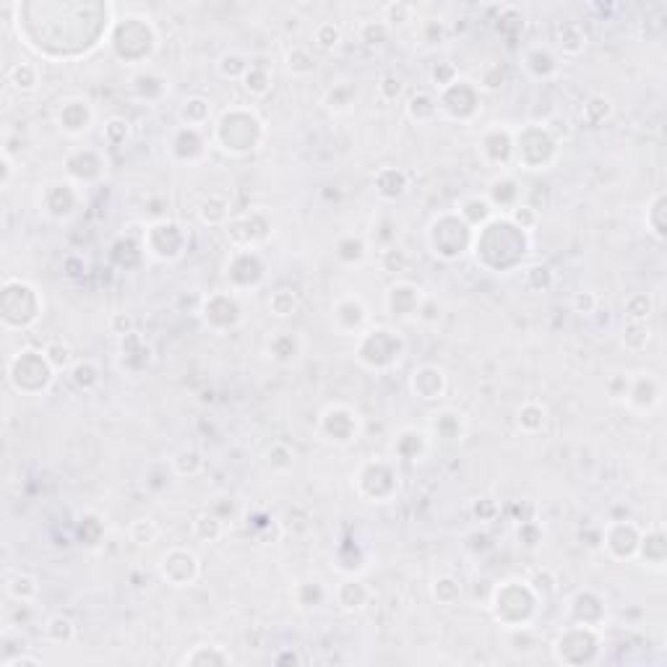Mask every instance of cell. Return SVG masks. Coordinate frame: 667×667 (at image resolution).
<instances>
[{
    "instance_id": "1",
    "label": "cell",
    "mask_w": 667,
    "mask_h": 667,
    "mask_svg": "<svg viewBox=\"0 0 667 667\" xmlns=\"http://www.w3.org/2000/svg\"><path fill=\"white\" fill-rule=\"evenodd\" d=\"M261 136H264V123L250 110L224 112L216 128V141L222 143L224 152L232 154H248L258 149Z\"/></svg>"
},
{
    "instance_id": "2",
    "label": "cell",
    "mask_w": 667,
    "mask_h": 667,
    "mask_svg": "<svg viewBox=\"0 0 667 667\" xmlns=\"http://www.w3.org/2000/svg\"><path fill=\"white\" fill-rule=\"evenodd\" d=\"M401 352H404V342L396 331L391 329H370L365 331L360 339V360L370 368H389V365L399 363Z\"/></svg>"
},
{
    "instance_id": "3",
    "label": "cell",
    "mask_w": 667,
    "mask_h": 667,
    "mask_svg": "<svg viewBox=\"0 0 667 667\" xmlns=\"http://www.w3.org/2000/svg\"><path fill=\"white\" fill-rule=\"evenodd\" d=\"M514 149L519 152V162H522L526 169H545L555 160L558 141L552 138L550 131L529 128V131H524V136L516 138Z\"/></svg>"
},
{
    "instance_id": "4",
    "label": "cell",
    "mask_w": 667,
    "mask_h": 667,
    "mask_svg": "<svg viewBox=\"0 0 667 667\" xmlns=\"http://www.w3.org/2000/svg\"><path fill=\"white\" fill-rule=\"evenodd\" d=\"M320 427L323 433L329 436V441H337V443H349V441H357V415L347 407H329V410L320 415Z\"/></svg>"
},
{
    "instance_id": "5",
    "label": "cell",
    "mask_w": 667,
    "mask_h": 667,
    "mask_svg": "<svg viewBox=\"0 0 667 667\" xmlns=\"http://www.w3.org/2000/svg\"><path fill=\"white\" fill-rule=\"evenodd\" d=\"M162 576L167 578L172 587H188L198 576V561L193 552L188 550H169L162 558Z\"/></svg>"
},
{
    "instance_id": "6",
    "label": "cell",
    "mask_w": 667,
    "mask_h": 667,
    "mask_svg": "<svg viewBox=\"0 0 667 667\" xmlns=\"http://www.w3.org/2000/svg\"><path fill=\"white\" fill-rule=\"evenodd\" d=\"M641 534L631 522H613L605 532V548L613 558H633Z\"/></svg>"
},
{
    "instance_id": "7",
    "label": "cell",
    "mask_w": 667,
    "mask_h": 667,
    "mask_svg": "<svg viewBox=\"0 0 667 667\" xmlns=\"http://www.w3.org/2000/svg\"><path fill=\"white\" fill-rule=\"evenodd\" d=\"M422 305V294H420V287L415 285H394L389 290V311L394 316H412V313L420 311Z\"/></svg>"
},
{
    "instance_id": "8",
    "label": "cell",
    "mask_w": 667,
    "mask_h": 667,
    "mask_svg": "<svg viewBox=\"0 0 667 667\" xmlns=\"http://www.w3.org/2000/svg\"><path fill=\"white\" fill-rule=\"evenodd\" d=\"M412 389L422 396V399H438L446 389V378L441 368H420L412 375Z\"/></svg>"
},
{
    "instance_id": "9",
    "label": "cell",
    "mask_w": 667,
    "mask_h": 667,
    "mask_svg": "<svg viewBox=\"0 0 667 667\" xmlns=\"http://www.w3.org/2000/svg\"><path fill=\"white\" fill-rule=\"evenodd\" d=\"M60 123H63V128L71 131V134L86 131L91 123L89 102H84V99H73V102H68V105L60 110Z\"/></svg>"
},
{
    "instance_id": "10",
    "label": "cell",
    "mask_w": 667,
    "mask_h": 667,
    "mask_svg": "<svg viewBox=\"0 0 667 667\" xmlns=\"http://www.w3.org/2000/svg\"><path fill=\"white\" fill-rule=\"evenodd\" d=\"M659 394H662V389H659V381L654 378V375H649V381H647V391H644V386H641V378L636 383H633L631 389H626V399H628V404L631 407H639V410H654L659 404Z\"/></svg>"
},
{
    "instance_id": "11",
    "label": "cell",
    "mask_w": 667,
    "mask_h": 667,
    "mask_svg": "<svg viewBox=\"0 0 667 667\" xmlns=\"http://www.w3.org/2000/svg\"><path fill=\"white\" fill-rule=\"evenodd\" d=\"M636 552H641V558L647 561V566L649 569H662L665 566V534L659 532H652V534H644L639 540V550Z\"/></svg>"
},
{
    "instance_id": "12",
    "label": "cell",
    "mask_w": 667,
    "mask_h": 667,
    "mask_svg": "<svg viewBox=\"0 0 667 667\" xmlns=\"http://www.w3.org/2000/svg\"><path fill=\"white\" fill-rule=\"evenodd\" d=\"M482 154L493 162H508V157L514 154V138L506 131H490L482 141Z\"/></svg>"
},
{
    "instance_id": "13",
    "label": "cell",
    "mask_w": 667,
    "mask_h": 667,
    "mask_svg": "<svg viewBox=\"0 0 667 667\" xmlns=\"http://www.w3.org/2000/svg\"><path fill=\"white\" fill-rule=\"evenodd\" d=\"M558 45L566 50L569 55H576L587 47V32L581 24L576 21H569V24H561L558 27Z\"/></svg>"
},
{
    "instance_id": "14",
    "label": "cell",
    "mask_w": 667,
    "mask_h": 667,
    "mask_svg": "<svg viewBox=\"0 0 667 667\" xmlns=\"http://www.w3.org/2000/svg\"><path fill=\"white\" fill-rule=\"evenodd\" d=\"M433 425H436L438 438L443 441H456V438L464 436V427H462V415L456 412H441V415H433Z\"/></svg>"
},
{
    "instance_id": "15",
    "label": "cell",
    "mask_w": 667,
    "mask_h": 667,
    "mask_svg": "<svg viewBox=\"0 0 667 667\" xmlns=\"http://www.w3.org/2000/svg\"><path fill=\"white\" fill-rule=\"evenodd\" d=\"M626 318L631 320V323H647V318L652 316V311H654V305H652V297L644 292H636L631 294L628 300H626Z\"/></svg>"
},
{
    "instance_id": "16",
    "label": "cell",
    "mask_w": 667,
    "mask_h": 667,
    "mask_svg": "<svg viewBox=\"0 0 667 667\" xmlns=\"http://www.w3.org/2000/svg\"><path fill=\"white\" fill-rule=\"evenodd\" d=\"M647 227L657 240H665V193L659 190L647 209Z\"/></svg>"
},
{
    "instance_id": "17",
    "label": "cell",
    "mask_w": 667,
    "mask_h": 667,
    "mask_svg": "<svg viewBox=\"0 0 667 667\" xmlns=\"http://www.w3.org/2000/svg\"><path fill=\"white\" fill-rule=\"evenodd\" d=\"M649 339H652V331L647 323H631V320H628V326L623 331V344H626V349L641 352V349L649 344Z\"/></svg>"
},
{
    "instance_id": "18",
    "label": "cell",
    "mask_w": 667,
    "mask_h": 667,
    "mask_svg": "<svg viewBox=\"0 0 667 667\" xmlns=\"http://www.w3.org/2000/svg\"><path fill=\"white\" fill-rule=\"evenodd\" d=\"M268 349H271V355H274L276 360L287 363V360H292V357L297 355V339H294L290 331H279L274 337V342L268 344Z\"/></svg>"
},
{
    "instance_id": "19",
    "label": "cell",
    "mask_w": 667,
    "mask_h": 667,
    "mask_svg": "<svg viewBox=\"0 0 667 667\" xmlns=\"http://www.w3.org/2000/svg\"><path fill=\"white\" fill-rule=\"evenodd\" d=\"M412 13H415V8L410 3H391V6L383 8V24L389 29H399L407 21H412Z\"/></svg>"
},
{
    "instance_id": "20",
    "label": "cell",
    "mask_w": 667,
    "mask_h": 667,
    "mask_svg": "<svg viewBox=\"0 0 667 667\" xmlns=\"http://www.w3.org/2000/svg\"><path fill=\"white\" fill-rule=\"evenodd\" d=\"M268 308H271L274 316L285 318V316H290V313L297 308V297H294L292 290H276V292L268 297Z\"/></svg>"
},
{
    "instance_id": "21",
    "label": "cell",
    "mask_w": 667,
    "mask_h": 667,
    "mask_svg": "<svg viewBox=\"0 0 667 667\" xmlns=\"http://www.w3.org/2000/svg\"><path fill=\"white\" fill-rule=\"evenodd\" d=\"M183 117L188 120V128H198L209 120V102L201 97H193L190 102H186V110H183Z\"/></svg>"
},
{
    "instance_id": "22",
    "label": "cell",
    "mask_w": 667,
    "mask_h": 667,
    "mask_svg": "<svg viewBox=\"0 0 667 667\" xmlns=\"http://www.w3.org/2000/svg\"><path fill=\"white\" fill-rule=\"evenodd\" d=\"M242 81H245V89H248L250 94H256V97H264L268 91V86H271L268 73L264 71V68H258V65H250L248 73L242 76Z\"/></svg>"
},
{
    "instance_id": "23",
    "label": "cell",
    "mask_w": 667,
    "mask_h": 667,
    "mask_svg": "<svg viewBox=\"0 0 667 667\" xmlns=\"http://www.w3.org/2000/svg\"><path fill=\"white\" fill-rule=\"evenodd\" d=\"M545 425V410L540 404H526L524 410L519 412V427L526 433H537Z\"/></svg>"
},
{
    "instance_id": "24",
    "label": "cell",
    "mask_w": 667,
    "mask_h": 667,
    "mask_svg": "<svg viewBox=\"0 0 667 667\" xmlns=\"http://www.w3.org/2000/svg\"><path fill=\"white\" fill-rule=\"evenodd\" d=\"M196 534L201 537V540H209V543H214L219 534H222V519L214 514H201L196 516Z\"/></svg>"
},
{
    "instance_id": "25",
    "label": "cell",
    "mask_w": 667,
    "mask_h": 667,
    "mask_svg": "<svg viewBox=\"0 0 667 667\" xmlns=\"http://www.w3.org/2000/svg\"><path fill=\"white\" fill-rule=\"evenodd\" d=\"M287 68L297 73V76H303V73H311L316 68V60H313L305 47H292L290 55H287Z\"/></svg>"
},
{
    "instance_id": "26",
    "label": "cell",
    "mask_w": 667,
    "mask_h": 667,
    "mask_svg": "<svg viewBox=\"0 0 667 667\" xmlns=\"http://www.w3.org/2000/svg\"><path fill=\"white\" fill-rule=\"evenodd\" d=\"M610 110H613V107H610V99L607 97H592L587 105H584V117H587V123L600 125L610 115Z\"/></svg>"
},
{
    "instance_id": "27",
    "label": "cell",
    "mask_w": 667,
    "mask_h": 667,
    "mask_svg": "<svg viewBox=\"0 0 667 667\" xmlns=\"http://www.w3.org/2000/svg\"><path fill=\"white\" fill-rule=\"evenodd\" d=\"M131 537H134L138 545H152L157 537H160V526L154 524L152 519H138L131 526Z\"/></svg>"
},
{
    "instance_id": "28",
    "label": "cell",
    "mask_w": 667,
    "mask_h": 667,
    "mask_svg": "<svg viewBox=\"0 0 667 667\" xmlns=\"http://www.w3.org/2000/svg\"><path fill=\"white\" fill-rule=\"evenodd\" d=\"M339 42H342V32H339V27H334V24H320L318 29H316V45L323 47V50H331V47H337Z\"/></svg>"
},
{
    "instance_id": "29",
    "label": "cell",
    "mask_w": 667,
    "mask_h": 667,
    "mask_svg": "<svg viewBox=\"0 0 667 667\" xmlns=\"http://www.w3.org/2000/svg\"><path fill=\"white\" fill-rule=\"evenodd\" d=\"M201 467H204V459H201V454H196V451H180V454L175 456V470H178L180 474H196Z\"/></svg>"
},
{
    "instance_id": "30",
    "label": "cell",
    "mask_w": 667,
    "mask_h": 667,
    "mask_svg": "<svg viewBox=\"0 0 667 667\" xmlns=\"http://www.w3.org/2000/svg\"><path fill=\"white\" fill-rule=\"evenodd\" d=\"M45 357H47V363L53 365L55 370H60V368H65V365L71 363V349L65 347L63 342H55V344H47Z\"/></svg>"
},
{
    "instance_id": "31",
    "label": "cell",
    "mask_w": 667,
    "mask_h": 667,
    "mask_svg": "<svg viewBox=\"0 0 667 667\" xmlns=\"http://www.w3.org/2000/svg\"><path fill=\"white\" fill-rule=\"evenodd\" d=\"M248 63L238 58V55H224L222 58V73L224 76H232V79H242L248 73Z\"/></svg>"
},
{
    "instance_id": "32",
    "label": "cell",
    "mask_w": 667,
    "mask_h": 667,
    "mask_svg": "<svg viewBox=\"0 0 667 667\" xmlns=\"http://www.w3.org/2000/svg\"><path fill=\"white\" fill-rule=\"evenodd\" d=\"M73 381L79 383V386H84V389H89V386H94V383L99 381V373L94 370L91 363H79L73 368Z\"/></svg>"
},
{
    "instance_id": "33",
    "label": "cell",
    "mask_w": 667,
    "mask_h": 667,
    "mask_svg": "<svg viewBox=\"0 0 667 667\" xmlns=\"http://www.w3.org/2000/svg\"><path fill=\"white\" fill-rule=\"evenodd\" d=\"M389 32H391V29L386 27L383 21H368L363 29V39L368 45H378V42H383V39L389 37Z\"/></svg>"
},
{
    "instance_id": "34",
    "label": "cell",
    "mask_w": 667,
    "mask_h": 667,
    "mask_svg": "<svg viewBox=\"0 0 667 667\" xmlns=\"http://www.w3.org/2000/svg\"><path fill=\"white\" fill-rule=\"evenodd\" d=\"M511 222H514V227L529 230V227L537 222V214H534L532 206H516L514 212H511Z\"/></svg>"
},
{
    "instance_id": "35",
    "label": "cell",
    "mask_w": 667,
    "mask_h": 667,
    "mask_svg": "<svg viewBox=\"0 0 667 667\" xmlns=\"http://www.w3.org/2000/svg\"><path fill=\"white\" fill-rule=\"evenodd\" d=\"M105 136L110 143L125 141V136H128V123H125L123 117H112V120L105 125Z\"/></svg>"
},
{
    "instance_id": "36",
    "label": "cell",
    "mask_w": 667,
    "mask_h": 667,
    "mask_svg": "<svg viewBox=\"0 0 667 667\" xmlns=\"http://www.w3.org/2000/svg\"><path fill=\"white\" fill-rule=\"evenodd\" d=\"M47 633L53 636V639H71L73 636V626L68 618H63V615H58V618H53L50 621V626H47Z\"/></svg>"
},
{
    "instance_id": "37",
    "label": "cell",
    "mask_w": 667,
    "mask_h": 667,
    "mask_svg": "<svg viewBox=\"0 0 667 667\" xmlns=\"http://www.w3.org/2000/svg\"><path fill=\"white\" fill-rule=\"evenodd\" d=\"M339 256L347 258V261H360L365 256V245L355 238H347V240L339 242Z\"/></svg>"
},
{
    "instance_id": "38",
    "label": "cell",
    "mask_w": 667,
    "mask_h": 667,
    "mask_svg": "<svg viewBox=\"0 0 667 667\" xmlns=\"http://www.w3.org/2000/svg\"><path fill=\"white\" fill-rule=\"evenodd\" d=\"M448 592H451V595H454V597H459V592H462V587L456 584L454 578H438V581H436V587H433V595H436L438 600H441V602H446V595H448ZM446 605H448V602H446Z\"/></svg>"
},
{
    "instance_id": "39",
    "label": "cell",
    "mask_w": 667,
    "mask_h": 667,
    "mask_svg": "<svg viewBox=\"0 0 667 667\" xmlns=\"http://www.w3.org/2000/svg\"><path fill=\"white\" fill-rule=\"evenodd\" d=\"M13 76H18L16 86H24V89H32L37 84V71L29 65V63H21L18 68H13Z\"/></svg>"
},
{
    "instance_id": "40",
    "label": "cell",
    "mask_w": 667,
    "mask_h": 667,
    "mask_svg": "<svg viewBox=\"0 0 667 667\" xmlns=\"http://www.w3.org/2000/svg\"><path fill=\"white\" fill-rule=\"evenodd\" d=\"M574 308H576L578 313H592L597 308V297L592 292H578L576 297H574Z\"/></svg>"
},
{
    "instance_id": "41",
    "label": "cell",
    "mask_w": 667,
    "mask_h": 667,
    "mask_svg": "<svg viewBox=\"0 0 667 667\" xmlns=\"http://www.w3.org/2000/svg\"><path fill=\"white\" fill-rule=\"evenodd\" d=\"M381 91H383V97H386V99H396V97H399V91H401V81L396 79V76H383Z\"/></svg>"
},
{
    "instance_id": "42",
    "label": "cell",
    "mask_w": 667,
    "mask_h": 667,
    "mask_svg": "<svg viewBox=\"0 0 667 667\" xmlns=\"http://www.w3.org/2000/svg\"><path fill=\"white\" fill-rule=\"evenodd\" d=\"M186 662H193V665H201V662H219V665H222V662H230V657H227V654H214V652H209L204 657H193V654H190V657H186Z\"/></svg>"
}]
</instances>
